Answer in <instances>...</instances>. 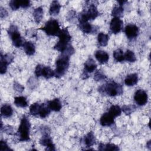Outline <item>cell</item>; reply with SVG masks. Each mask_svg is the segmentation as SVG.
<instances>
[{
    "instance_id": "6da1fadb",
    "label": "cell",
    "mask_w": 151,
    "mask_h": 151,
    "mask_svg": "<svg viewBox=\"0 0 151 151\" xmlns=\"http://www.w3.org/2000/svg\"><path fill=\"white\" fill-rule=\"evenodd\" d=\"M31 124L27 116L24 115L21 118L20 124L16 133L19 141L27 142L29 140Z\"/></svg>"
},
{
    "instance_id": "7a4b0ae2",
    "label": "cell",
    "mask_w": 151,
    "mask_h": 151,
    "mask_svg": "<svg viewBox=\"0 0 151 151\" xmlns=\"http://www.w3.org/2000/svg\"><path fill=\"white\" fill-rule=\"evenodd\" d=\"M70 55L62 53L56 61V68L54 71L55 76L57 78H60L65 74L67 71L70 64Z\"/></svg>"
},
{
    "instance_id": "3957f363",
    "label": "cell",
    "mask_w": 151,
    "mask_h": 151,
    "mask_svg": "<svg viewBox=\"0 0 151 151\" xmlns=\"http://www.w3.org/2000/svg\"><path fill=\"white\" fill-rule=\"evenodd\" d=\"M99 91L100 93H106L110 96L114 97L121 95L123 93V87L120 84L114 81H110L100 87Z\"/></svg>"
},
{
    "instance_id": "277c9868",
    "label": "cell",
    "mask_w": 151,
    "mask_h": 151,
    "mask_svg": "<svg viewBox=\"0 0 151 151\" xmlns=\"http://www.w3.org/2000/svg\"><path fill=\"white\" fill-rule=\"evenodd\" d=\"M57 37H58L59 40L54 47V48L62 53L70 45L69 42L71 37L67 28L61 29Z\"/></svg>"
},
{
    "instance_id": "5b68a950",
    "label": "cell",
    "mask_w": 151,
    "mask_h": 151,
    "mask_svg": "<svg viewBox=\"0 0 151 151\" xmlns=\"http://www.w3.org/2000/svg\"><path fill=\"white\" fill-rule=\"evenodd\" d=\"M99 15V12L96 6L91 4L89 5L87 11H83L78 15L79 24L88 22L89 20L94 19Z\"/></svg>"
},
{
    "instance_id": "8992f818",
    "label": "cell",
    "mask_w": 151,
    "mask_h": 151,
    "mask_svg": "<svg viewBox=\"0 0 151 151\" xmlns=\"http://www.w3.org/2000/svg\"><path fill=\"white\" fill-rule=\"evenodd\" d=\"M40 29L50 36H58L61 31L58 22L54 19L48 21L45 24V25Z\"/></svg>"
},
{
    "instance_id": "52a82bcc",
    "label": "cell",
    "mask_w": 151,
    "mask_h": 151,
    "mask_svg": "<svg viewBox=\"0 0 151 151\" xmlns=\"http://www.w3.org/2000/svg\"><path fill=\"white\" fill-rule=\"evenodd\" d=\"M8 33L12 40L13 45L17 48L23 46L25 41L21 36L18 27L15 25H11L8 30Z\"/></svg>"
},
{
    "instance_id": "ba28073f",
    "label": "cell",
    "mask_w": 151,
    "mask_h": 151,
    "mask_svg": "<svg viewBox=\"0 0 151 151\" xmlns=\"http://www.w3.org/2000/svg\"><path fill=\"white\" fill-rule=\"evenodd\" d=\"M35 74L37 77L42 76L46 79H49L55 76V72L50 67L38 64L35 67Z\"/></svg>"
},
{
    "instance_id": "9c48e42d",
    "label": "cell",
    "mask_w": 151,
    "mask_h": 151,
    "mask_svg": "<svg viewBox=\"0 0 151 151\" xmlns=\"http://www.w3.org/2000/svg\"><path fill=\"white\" fill-rule=\"evenodd\" d=\"M43 132V136L40 140V143L42 146L46 147V150H55V145L52 142L48 131L45 129Z\"/></svg>"
},
{
    "instance_id": "30bf717a",
    "label": "cell",
    "mask_w": 151,
    "mask_h": 151,
    "mask_svg": "<svg viewBox=\"0 0 151 151\" xmlns=\"http://www.w3.org/2000/svg\"><path fill=\"white\" fill-rule=\"evenodd\" d=\"M134 100L137 105L144 106L147 102V94L143 90L139 89L134 93Z\"/></svg>"
},
{
    "instance_id": "8fae6325",
    "label": "cell",
    "mask_w": 151,
    "mask_h": 151,
    "mask_svg": "<svg viewBox=\"0 0 151 151\" xmlns=\"http://www.w3.org/2000/svg\"><path fill=\"white\" fill-rule=\"evenodd\" d=\"M14 57L10 54H6L5 55H1V64H0V73L3 74L6 73L8 65L12 62Z\"/></svg>"
},
{
    "instance_id": "7c38bea8",
    "label": "cell",
    "mask_w": 151,
    "mask_h": 151,
    "mask_svg": "<svg viewBox=\"0 0 151 151\" xmlns=\"http://www.w3.org/2000/svg\"><path fill=\"white\" fill-rule=\"evenodd\" d=\"M123 27V22L119 18H113L110 23V29L113 34H117L121 31Z\"/></svg>"
},
{
    "instance_id": "4fadbf2b",
    "label": "cell",
    "mask_w": 151,
    "mask_h": 151,
    "mask_svg": "<svg viewBox=\"0 0 151 151\" xmlns=\"http://www.w3.org/2000/svg\"><path fill=\"white\" fill-rule=\"evenodd\" d=\"M124 32L127 37L129 39L132 40L137 37L139 32V29L135 25L129 24L125 27Z\"/></svg>"
},
{
    "instance_id": "5bb4252c",
    "label": "cell",
    "mask_w": 151,
    "mask_h": 151,
    "mask_svg": "<svg viewBox=\"0 0 151 151\" xmlns=\"http://www.w3.org/2000/svg\"><path fill=\"white\" fill-rule=\"evenodd\" d=\"M97 64L94 60L91 58H89L84 63V72L83 76H88L89 73L93 72L97 68Z\"/></svg>"
},
{
    "instance_id": "9a60e30c",
    "label": "cell",
    "mask_w": 151,
    "mask_h": 151,
    "mask_svg": "<svg viewBox=\"0 0 151 151\" xmlns=\"http://www.w3.org/2000/svg\"><path fill=\"white\" fill-rule=\"evenodd\" d=\"M114 117L109 112L104 113L100 117V123L103 126H110L114 123Z\"/></svg>"
},
{
    "instance_id": "2e32d148",
    "label": "cell",
    "mask_w": 151,
    "mask_h": 151,
    "mask_svg": "<svg viewBox=\"0 0 151 151\" xmlns=\"http://www.w3.org/2000/svg\"><path fill=\"white\" fill-rule=\"evenodd\" d=\"M95 57L97 60L101 64L106 63L109 59V54L106 51L102 50L97 51L95 52Z\"/></svg>"
},
{
    "instance_id": "e0dca14e",
    "label": "cell",
    "mask_w": 151,
    "mask_h": 151,
    "mask_svg": "<svg viewBox=\"0 0 151 151\" xmlns=\"http://www.w3.org/2000/svg\"><path fill=\"white\" fill-rule=\"evenodd\" d=\"M48 107L51 109V110L54 111H59L62 107V104L61 101L58 99H54L52 100H50L48 101L47 103Z\"/></svg>"
},
{
    "instance_id": "ac0fdd59",
    "label": "cell",
    "mask_w": 151,
    "mask_h": 151,
    "mask_svg": "<svg viewBox=\"0 0 151 151\" xmlns=\"http://www.w3.org/2000/svg\"><path fill=\"white\" fill-rule=\"evenodd\" d=\"M138 81V76L137 74H130L126 77L124 83L127 86H133L137 84Z\"/></svg>"
},
{
    "instance_id": "d6986e66",
    "label": "cell",
    "mask_w": 151,
    "mask_h": 151,
    "mask_svg": "<svg viewBox=\"0 0 151 151\" xmlns=\"http://www.w3.org/2000/svg\"><path fill=\"white\" fill-rule=\"evenodd\" d=\"M23 48L25 52L28 55H32L35 52V47L34 44L31 41H25Z\"/></svg>"
},
{
    "instance_id": "ffe728a7",
    "label": "cell",
    "mask_w": 151,
    "mask_h": 151,
    "mask_svg": "<svg viewBox=\"0 0 151 151\" xmlns=\"http://www.w3.org/2000/svg\"><path fill=\"white\" fill-rule=\"evenodd\" d=\"M61 8V5L57 1H53L49 9V13L51 15H58L60 12Z\"/></svg>"
},
{
    "instance_id": "44dd1931",
    "label": "cell",
    "mask_w": 151,
    "mask_h": 151,
    "mask_svg": "<svg viewBox=\"0 0 151 151\" xmlns=\"http://www.w3.org/2000/svg\"><path fill=\"white\" fill-rule=\"evenodd\" d=\"M84 144L87 147H90L96 143V138L93 132L87 133L84 137Z\"/></svg>"
},
{
    "instance_id": "7402d4cb",
    "label": "cell",
    "mask_w": 151,
    "mask_h": 151,
    "mask_svg": "<svg viewBox=\"0 0 151 151\" xmlns=\"http://www.w3.org/2000/svg\"><path fill=\"white\" fill-rule=\"evenodd\" d=\"M1 113L4 117H9L13 114V109L10 105L5 104L1 107Z\"/></svg>"
},
{
    "instance_id": "603a6c76",
    "label": "cell",
    "mask_w": 151,
    "mask_h": 151,
    "mask_svg": "<svg viewBox=\"0 0 151 151\" xmlns=\"http://www.w3.org/2000/svg\"><path fill=\"white\" fill-rule=\"evenodd\" d=\"M50 112H51V109H50L47 104H45V103L41 104V107H40L39 115H38L41 118H42V119L45 118L50 114Z\"/></svg>"
},
{
    "instance_id": "cb8c5ba5",
    "label": "cell",
    "mask_w": 151,
    "mask_h": 151,
    "mask_svg": "<svg viewBox=\"0 0 151 151\" xmlns=\"http://www.w3.org/2000/svg\"><path fill=\"white\" fill-rule=\"evenodd\" d=\"M79 25H80V29L84 33L90 34V33H92L94 31V29H95L94 27L93 26H92L88 22L79 24Z\"/></svg>"
},
{
    "instance_id": "d4e9b609",
    "label": "cell",
    "mask_w": 151,
    "mask_h": 151,
    "mask_svg": "<svg viewBox=\"0 0 151 151\" xmlns=\"http://www.w3.org/2000/svg\"><path fill=\"white\" fill-rule=\"evenodd\" d=\"M14 104L18 107H26L28 106V102L25 97L19 96L16 97L14 99Z\"/></svg>"
},
{
    "instance_id": "484cf974",
    "label": "cell",
    "mask_w": 151,
    "mask_h": 151,
    "mask_svg": "<svg viewBox=\"0 0 151 151\" xmlns=\"http://www.w3.org/2000/svg\"><path fill=\"white\" fill-rule=\"evenodd\" d=\"M109 40V37L107 34H106L103 32H100L97 37V40L99 45L100 46H106L108 44Z\"/></svg>"
},
{
    "instance_id": "4316f807",
    "label": "cell",
    "mask_w": 151,
    "mask_h": 151,
    "mask_svg": "<svg viewBox=\"0 0 151 151\" xmlns=\"http://www.w3.org/2000/svg\"><path fill=\"white\" fill-rule=\"evenodd\" d=\"M34 20L37 24H39L43 17V9L41 7L35 8L33 12Z\"/></svg>"
},
{
    "instance_id": "83f0119b",
    "label": "cell",
    "mask_w": 151,
    "mask_h": 151,
    "mask_svg": "<svg viewBox=\"0 0 151 151\" xmlns=\"http://www.w3.org/2000/svg\"><path fill=\"white\" fill-rule=\"evenodd\" d=\"M99 150H119V147L114 144L100 143L99 146Z\"/></svg>"
},
{
    "instance_id": "f1b7e54d",
    "label": "cell",
    "mask_w": 151,
    "mask_h": 151,
    "mask_svg": "<svg viewBox=\"0 0 151 151\" xmlns=\"http://www.w3.org/2000/svg\"><path fill=\"white\" fill-rule=\"evenodd\" d=\"M124 11V9L123 8V5H119V6H116L113 8L111 15L114 17V18H119L123 15Z\"/></svg>"
},
{
    "instance_id": "f546056e",
    "label": "cell",
    "mask_w": 151,
    "mask_h": 151,
    "mask_svg": "<svg viewBox=\"0 0 151 151\" xmlns=\"http://www.w3.org/2000/svg\"><path fill=\"white\" fill-rule=\"evenodd\" d=\"M108 112L115 118L121 114L122 109L117 105H113L110 107Z\"/></svg>"
},
{
    "instance_id": "4dcf8cb0",
    "label": "cell",
    "mask_w": 151,
    "mask_h": 151,
    "mask_svg": "<svg viewBox=\"0 0 151 151\" xmlns=\"http://www.w3.org/2000/svg\"><path fill=\"white\" fill-rule=\"evenodd\" d=\"M113 57L117 62H122L124 60V55L123 51L119 48L115 50L113 52Z\"/></svg>"
},
{
    "instance_id": "1f68e13d",
    "label": "cell",
    "mask_w": 151,
    "mask_h": 151,
    "mask_svg": "<svg viewBox=\"0 0 151 151\" xmlns=\"http://www.w3.org/2000/svg\"><path fill=\"white\" fill-rule=\"evenodd\" d=\"M41 107V104L38 103H35L29 107V113L33 116H38Z\"/></svg>"
},
{
    "instance_id": "d6a6232c",
    "label": "cell",
    "mask_w": 151,
    "mask_h": 151,
    "mask_svg": "<svg viewBox=\"0 0 151 151\" xmlns=\"http://www.w3.org/2000/svg\"><path fill=\"white\" fill-rule=\"evenodd\" d=\"M124 60H126L127 61L133 63L135 62L136 60V58L135 56L134 53L129 50H127L125 54H124Z\"/></svg>"
},
{
    "instance_id": "836d02e7",
    "label": "cell",
    "mask_w": 151,
    "mask_h": 151,
    "mask_svg": "<svg viewBox=\"0 0 151 151\" xmlns=\"http://www.w3.org/2000/svg\"><path fill=\"white\" fill-rule=\"evenodd\" d=\"M135 110L136 106L134 105H127L122 107V110L126 114H130L134 112Z\"/></svg>"
},
{
    "instance_id": "e575fe53",
    "label": "cell",
    "mask_w": 151,
    "mask_h": 151,
    "mask_svg": "<svg viewBox=\"0 0 151 151\" xmlns=\"http://www.w3.org/2000/svg\"><path fill=\"white\" fill-rule=\"evenodd\" d=\"M106 78V76L100 71V70H97L94 76V79L96 81H102L104 80Z\"/></svg>"
},
{
    "instance_id": "d590c367",
    "label": "cell",
    "mask_w": 151,
    "mask_h": 151,
    "mask_svg": "<svg viewBox=\"0 0 151 151\" xmlns=\"http://www.w3.org/2000/svg\"><path fill=\"white\" fill-rule=\"evenodd\" d=\"M9 4L12 10H17L21 7L20 1L19 0H12L9 2Z\"/></svg>"
},
{
    "instance_id": "8d00e7d4",
    "label": "cell",
    "mask_w": 151,
    "mask_h": 151,
    "mask_svg": "<svg viewBox=\"0 0 151 151\" xmlns=\"http://www.w3.org/2000/svg\"><path fill=\"white\" fill-rule=\"evenodd\" d=\"M13 87H14V89L16 91L19 92V93L22 92L24 91V87L22 86V85H21L20 84H19L18 83H17V82H15L14 83Z\"/></svg>"
},
{
    "instance_id": "74e56055",
    "label": "cell",
    "mask_w": 151,
    "mask_h": 151,
    "mask_svg": "<svg viewBox=\"0 0 151 151\" xmlns=\"http://www.w3.org/2000/svg\"><path fill=\"white\" fill-rule=\"evenodd\" d=\"M0 150H12L11 148L8 146L6 142L4 140H1L0 142Z\"/></svg>"
},
{
    "instance_id": "f35d334b",
    "label": "cell",
    "mask_w": 151,
    "mask_h": 151,
    "mask_svg": "<svg viewBox=\"0 0 151 151\" xmlns=\"http://www.w3.org/2000/svg\"><path fill=\"white\" fill-rule=\"evenodd\" d=\"M20 5H21V7L24 8H27L31 5V2L28 0L20 1Z\"/></svg>"
},
{
    "instance_id": "ab89813d",
    "label": "cell",
    "mask_w": 151,
    "mask_h": 151,
    "mask_svg": "<svg viewBox=\"0 0 151 151\" xmlns=\"http://www.w3.org/2000/svg\"><path fill=\"white\" fill-rule=\"evenodd\" d=\"M7 15H8V12H6L5 9H4L2 7H1V18H5L7 16Z\"/></svg>"
},
{
    "instance_id": "60d3db41",
    "label": "cell",
    "mask_w": 151,
    "mask_h": 151,
    "mask_svg": "<svg viewBox=\"0 0 151 151\" xmlns=\"http://www.w3.org/2000/svg\"><path fill=\"white\" fill-rule=\"evenodd\" d=\"M4 130L6 133H9V134H12V132H13V129L12 127L11 126H6L5 128H4Z\"/></svg>"
}]
</instances>
